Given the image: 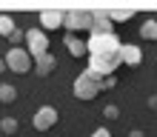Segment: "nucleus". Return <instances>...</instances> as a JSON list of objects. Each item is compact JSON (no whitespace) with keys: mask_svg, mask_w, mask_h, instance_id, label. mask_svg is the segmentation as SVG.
<instances>
[{"mask_svg":"<svg viewBox=\"0 0 157 137\" xmlns=\"http://www.w3.org/2000/svg\"><path fill=\"white\" fill-rule=\"evenodd\" d=\"M120 51L114 54H89V71L97 77H112L114 71L120 69Z\"/></svg>","mask_w":157,"mask_h":137,"instance_id":"nucleus-1","label":"nucleus"},{"mask_svg":"<svg viewBox=\"0 0 157 137\" xmlns=\"http://www.w3.org/2000/svg\"><path fill=\"white\" fill-rule=\"evenodd\" d=\"M100 94V77L97 74H91V71H80V77L75 80V97L80 100H94Z\"/></svg>","mask_w":157,"mask_h":137,"instance_id":"nucleus-2","label":"nucleus"},{"mask_svg":"<svg viewBox=\"0 0 157 137\" xmlns=\"http://www.w3.org/2000/svg\"><path fill=\"white\" fill-rule=\"evenodd\" d=\"M86 51L89 54H114V51H120V40H117V34H91L86 40Z\"/></svg>","mask_w":157,"mask_h":137,"instance_id":"nucleus-3","label":"nucleus"},{"mask_svg":"<svg viewBox=\"0 0 157 137\" xmlns=\"http://www.w3.org/2000/svg\"><path fill=\"white\" fill-rule=\"evenodd\" d=\"M3 60H6V69L14 71V74H29V71H32V57H29L26 49H20V46L9 49Z\"/></svg>","mask_w":157,"mask_h":137,"instance_id":"nucleus-4","label":"nucleus"},{"mask_svg":"<svg viewBox=\"0 0 157 137\" xmlns=\"http://www.w3.org/2000/svg\"><path fill=\"white\" fill-rule=\"evenodd\" d=\"M23 40H26V51H29L32 60H37V57H43V54H49V37H46L43 29H29Z\"/></svg>","mask_w":157,"mask_h":137,"instance_id":"nucleus-5","label":"nucleus"},{"mask_svg":"<svg viewBox=\"0 0 157 137\" xmlns=\"http://www.w3.org/2000/svg\"><path fill=\"white\" fill-rule=\"evenodd\" d=\"M63 29H66L69 34L91 29V12H66L63 14Z\"/></svg>","mask_w":157,"mask_h":137,"instance_id":"nucleus-6","label":"nucleus"},{"mask_svg":"<svg viewBox=\"0 0 157 137\" xmlns=\"http://www.w3.org/2000/svg\"><path fill=\"white\" fill-rule=\"evenodd\" d=\"M54 123H57V108H54V106H40L37 114L32 117V126L37 131H49Z\"/></svg>","mask_w":157,"mask_h":137,"instance_id":"nucleus-7","label":"nucleus"},{"mask_svg":"<svg viewBox=\"0 0 157 137\" xmlns=\"http://www.w3.org/2000/svg\"><path fill=\"white\" fill-rule=\"evenodd\" d=\"M57 69V57L49 51V54H43V57H37V60H32V71L37 77H49L52 71Z\"/></svg>","mask_w":157,"mask_h":137,"instance_id":"nucleus-8","label":"nucleus"},{"mask_svg":"<svg viewBox=\"0 0 157 137\" xmlns=\"http://www.w3.org/2000/svg\"><path fill=\"white\" fill-rule=\"evenodd\" d=\"M120 60L126 63V66H137V63L143 60V49L134 43H120Z\"/></svg>","mask_w":157,"mask_h":137,"instance_id":"nucleus-9","label":"nucleus"},{"mask_svg":"<svg viewBox=\"0 0 157 137\" xmlns=\"http://www.w3.org/2000/svg\"><path fill=\"white\" fill-rule=\"evenodd\" d=\"M91 34H114V26H112V20H109L106 12L91 14Z\"/></svg>","mask_w":157,"mask_h":137,"instance_id":"nucleus-10","label":"nucleus"},{"mask_svg":"<svg viewBox=\"0 0 157 137\" xmlns=\"http://www.w3.org/2000/svg\"><path fill=\"white\" fill-rule=\"evenodd\" d=\"M63 14L66 12H40V29L46 32V29H63Z\"/></svg>","mask_w":157,"mask_h":137,"instance_id":"nucleus-11","label":"nucleus"},{"mask_svg":"<svg viewBox=\"0 0 157 137\" xmlns=\"http://www.w3.org/2000/svg\"><path fill=\"white\" fill-rule=\"evenodd\" d=\"M63 43H66V49H69V54H71V57H86V40H77L75 37V34H66V40H63Z\"/></svg>","mask_w":157,"mask_h":137,"instance_id":"nucleus-12","label":"nucleus"},{"mask_svg":"<svg viewBox=\"0 0 157 137\" xmlns=\"http://www.w3.org/2000/svg\"><path fill=\"white\" fill-rule=\"evenodd\" d=\"M140 37L143 40H157V20H143V26H140Z\"/></svg>","mask_w":157,"mask_h":137,"instance_id":"nucleus-13","label":"nucleus"},{"mask_svg":"<svg viewBox=\"0 0 157 137\" xmlns=\"http://www.w3.org/2000/svg\"><path fill=\"white\" fill-rule=\"evenodd\" d=\"M17 100V89L12 83H0V103H14Z\"/></svg>","mask_w":157,"mask_h":137,"instance_id":"nucleus-14","label":"nucleus"},{"mask_svg":"<svg viewBox=\"0 0 157 137\" xmlns=\"http://www.w3.org/2000/svg\"><path fill=\"white\" fill-rule=\"evenodd\" d=\"M132 17H134L132 9H123V12H109V20H112V23H126V20H132Z\"/></svg>","mask_w":157,"mask_h":137,"instance_id":"nucleus-15","label":"nucleus"},{"mask_svg":"<svg viewBox=\"0 0 157 137\" xmlns=\"http://www.w3.org/2000/svg\"><path fill=\"white\" fill-rule=\"evenodd\" d=\"M14 32V20L9 14H0V34H3V37H9V34Z\"/></svg>","mask_w":157,"mask_h":137,"instance_id":"nucleus-16","label":"nucleus"},{"mask_svg":"<svg viewBox=\"0 0 157 137\" xmlns=\"http://www.w3.org/2000/svg\"><path fill=\"white\" fill-rule=\"evenodd\" d=\"M0 131L3 134H14L17 131V120L14 117H3V120H0Z\"/></svg>","mask_w":157,"mask_h":137,"instance_id":"nucleus-17","label":"nucleus"},{"mask_svg":"<svg viewBox=\"0 0 157 137\" xmlns=\"http://www.w3.org/2000/svg\"><path fill=\"white\" fill-rule=\"evenodd\" d=\"M103 117L106 120H120V106H114V103L103 106Z\"/></svg>","mask_w":157,"mask_h":137,"instance_id":"nucleus-18","label":"nucleus"},{"mask_svg":"<svg viewBox=\"0 0 157 137\" xmlns=\"http://www.w3.org/2000/svg\"><path fill=\"white\" fill-rule=\"evenodd\" d=\"M23 37H26V32H20L17 26H14V32L9 34V40H12V46H20V43H23Z\"/></svg>","mask_w":157,"mask_h":137,"instance_id":"nucleus-19","label":"nucleus"},{"mask_svg":"<svg viewBox=\"0 0 157 137\" xmlns=\"http://www.w3.org/2000/svg\"><path fill=\"white\" fill-rule=\"evenodd\" d=\"M114 86H117L114 74H112V77H100V91H109V89H114Z\"/></svg>","mask_w":157,"mask_h":137,"instance_id":"nucleus-20","label":"nucleus"},{"mask_svg":"<svg viewBox=\"0 0 157 137\" xmlns=\"http://www.w3.org/2000/svg\"><path fill=\"white\" fill-rule=\"evenodd\" d=\"M91 137H112V131H109L106 126H100V129H94V131H91Z\"/></svg>","mask_w":157,"mask_h":137,"instance_id":"nucleus-21","label":"nucleus"},{"mask_svg":"<svg viewBox=\"0 0 157 137\" xmlns=\"http://www.w3.org/2000/svg\"><path fill=\"white\" fill-rule=\"evenodd\" d=\"M128 137H146V131H140V129H132V131H128Z\"/></svg>","mask_w":157,"mask_h":137,"instance_id":"nucleus-22","label":"nucleus"},{"mask_svg":"<svg viewBox=\"0 0 157 137\" xmlns=\"http://www.w3.org/2000/svg\"><path fill=\"white\" fill-rule=\"evenodd\" d=\"M149 108H157V94H151V97H149Z\"/></svg>","mask_w":157,"mask_h":137,"instance_id":"nucleus-23","label":"nucleus"},{"mask_svg":"<svg viewBox=\"0 0 157 137\" xmlns=\"http://www.w3.org/2000/svg\"><path fill=\"white\" fill-rule=\"evenodd\" d=\"M3 71H6V60L0 57V74H3Z\"/></svg>","mask_w":157,"mask_h":137,"instance_id":"nucleus-24","label":"nucleus"}]
</instances>
